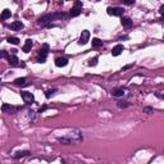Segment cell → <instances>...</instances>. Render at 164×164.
Listing matches in <instances>:
<instances>
[{
	"label": "cell",
	"instance_id": "1",
	"mask_svg": "<svg viewBox=\"0 0 164 164\" xmlns=\"http://www.w3.org/2000/svg\"><path fill=\"white\" fill-rule=\"evenodd\" d=\"M69 14L64 12H54V13H49V14H45L40 17L37 19V26L40 27H50L51 22H55V21H62V19H67Z\"/></svg>",
	"mask_w": 164,
	"mask_h": 164
},
{
	"label": "cell",
	"instance_id": "2",
	"mask_svg": "<svg viewBox=\"0 0 164 164\" xmlns=\"http://www.w3.org/2000/svg\"><path fill=\"white\" fill-rule=\"evenodd\" d=\"M82 135L80 132H71L69 135L64 136V137H60L59 142H62L63 145H71V144H76V142H80L82 141Z\"/></svg>",
	"mask_w": 164,
	"mask_h": 164
},
{
	"label": "cell",
	"instance_id": "3",
	"mask_svg": "<svg viewBox=\"0 0 164 164\" xmlns=\"http://www.w3.org/2000/svg\"><path fill=\"white\" fill-rule=\"evenodd\" d=\"M50 51V46L49 44H44L41 46V49L38 50V55H37V62L38 63H45L47 59V55H49Z\"/></svg>",
	"mask_w": 164,
	"mask_h": 164
},
{
	"label": "cell",
	"instance_id": "4",
	"mask_svg": "<svg viewBox=\"0 0 164 164\" xmlns=\"http://www.w3.org/2000/svg\"><path fill=\"white\" fill-rule=\"evenodd\" d=\"M106 13L109 16H113V17H122L123 13H124V9L122 7H109L106 9Z\"/></svg>",
	"mask_w": 164,
	"mask_h": 164
},
{
	"label": "cell",
	"instance_id": "5",
	"mask_svg": "<svg viewBox=\"0 0 164 164\" xmlns=\"http://www.w3.org/2000/svg\"><path fill=\"white\" fill-rule=\"evenodd\" d=\"M82 13V3L80 1V0H76L75 1V7L72 8V9L69 10V17H77V16H80Z\"/></svg>",
	"mask_w": 164,
	"mask_h": 164
},
{
	"label": "cell",
	"instance_id": "6",
	"mask_svg": "<svg viewBox=\"0 0 164 164\" xmlns=\"http://www.w3.org/2000/svg\"><path fill=\"white\" fill-rule=\"evenodd\" d=\"M21 98L23 99V103H26L27 105H31L35 103V96H33V94L28 92V91H21Z\"/></svg>",
	"mask_w": 164,
	"mask_h": 164
},
{
	"label": "cell",
	"instance_id": "7",
	"mask_svg": "<svg viewBox=\"0 0 164 164\" xmlns=\"http://www.w3.org/2000/svg\"><path fill=\"white\" fill-rule=\"evenodd\" d=\"M7 60H8V63H9L12 67H22V68H24V66H26V64L21 62V60H19L18 58H17L14 54L9 55V58H8Z\"/></svg>",
	"mask_w": 164,
	"mask_h": 164
},
{
	"label": "cell",
	"instance_id": "8",
	"mask_svg": "<svg viewBox=\"0 0 164 164\" xmlns=\"http://www.w3.org/2000/svg\"><path fill=\"white\" fill-rule=\"evenodd\" d=\"M1 110H3V113L16 114L17 112H18V108H17V106H13V105H10V104H3Z\"/></svg>",
	"mask_w": 164,
	"mask_h": 164
},
{
	"label": "cell",
	"instance_id": "9",
	"mask_svg": "<svg viewBox=\"0 0 164 164\" xmlns=\"http://www.w3.org/2000/svg\"><path fill=\"white\" fill-rule=\"evenodd\" d=\"M90 40V31H87V30H83L80 36V40H78V44L80 45H86Z\"/></svg>",
	"mask_w": 164,
	"mask_h": 164
},
{
	"label": "cell",
	"instance_id": "10",
	"mask_svg": "<svg viewBox=\"0 0 164 164\" xmlns=\"http://www.w3.org/2000/svg\"><path fill=\"white\" fill-rule=\"evenodd\" d=\"M14 85L16 86H21V87H27V86L31 85V82L26 78V77H21V78L14 80Z\"/></svg>",
	"mask_w": 164,
	"mask_h": 164
},
{
	"label": "cell",
	"instance_id": "11",
	"mask_svg": "<svg viewBox=\"0 0 164 164\" xmlns=\"http://www.w3.org/2000/svg\"><path fill=\"white\" fill-rule=\"evenodd\" d=\"M10 30H13V31H21V30H23L24 28V24L21 22V21H16V22H13L10 23L9 26H8Z\"/></svg>",
	"mask_w": 164,
	"mask_h": 164
},
{
	"label": "cell",
	"instance_id": "12",
	"mask_svg": "<svg viewBox=\"0 0 164 164\" xmlns=\"http://www.w3.org/2000/svg\"><path fill=\"white\" fill-rule=\"evenodd\" d=\"M123 50H124L123 45L118 44L117 46H114L113 49H112V55H113V57H118V55H120V54H122V51H123Z\"/></svg>",
	"mask_w": 164,
	"mask_h": 164
},
{
	"label": "cell",
	"instance_id": "13",
	"mask_svg": "<svg viewBox=\"0 0 164 164\" xmlns=\"http://www.w3.org/2000/svg\"><path fill=\"white\" fill-rule=\"evenodd\" d=\"M68 64V59L66 57H59L55 59V66L57 67H66Z\"/></svg>",
	"mask_w": 164,
	"mask_h": 164
},
{
	"label": "cell",
	"instance_id": "14",
	"mask_svg": "<svg viewBox=\"0 0 164 164\" xmlns=\"http://www.w3.org/2000/svg\"><path fill=\"white\" fill-rule=\"evenodd\" d=\"M32 46H33V41L31 40V38H27L26 40V42H24V46H23V51L24 53H30L31 51V49H32Z\"/></svg>",
	"mask_w": 164,
	"mask_h": 164
},
{
	"label": "cell",
	"instance_id": "15",
	"mask_svg": "<svg viewBox=\"0 0 164 164\" xmlns=\"http://www.w3.org/2000/svg\"><path fill=\"white\" fill-rule=\"evenodd\" d=\"M120 22H122L123 27H132V24H133V21L131 18H128V17H123V18L120 19Z\"/></svg>",
	"mask_w": 164,
	"mask_h": 164
},
{
	"label": "cell",
	"instance_id": "16",
	"mask_svg": "<svg viewBox=\"0 0 164 164\" xmlns=\"http://www.w3.org/2000/svg\"><path fill=\"white\" fill-rule=\"evenodd\" d=\"M112 94H113V96H115V98H120L124 95V89H113L112 90Z\"/></svg>",
	"mask_w": 164,
	"mask_h": 164
},
{
	"label": "cell",
	"instance_id": "17",
	"mask_svg": "<svg viewBox=\"0 0 164 164\" xmlns=\"http://www.w3.org/2000/svg\"><path fill=\"white\" fill-rule=\"evenodd\" d=\"M10 17H12V12H10L9 9H4L3 13H1V16H0V19H1V21H5V19H8V18H10Z\"/></svg>",
	"mask_w": 164,
	"mask_h": 164
},
{
	"label": "cell",
	"instance_id": "18",
	"mask_svg": "<svg viewBox=\"0 0 164 164\" xmlns=\"http://www.w3.org/2000/svg\"><path fill=\"white\" fill-rule=\"evenodd\" d=\"M103 46V41L100 40V38L95 37L92 38V49H99V47Z\"/></svg>",
	"mask_w": 164,
	"mask_h": 164
},
{
	"label": "cell",
	"instance_id": "19",
	"mask_svg": "<svg viewBox=\"0 0 164 164\" xmlns=\"http://www.w3.org/2000/svg\"><path fill=\"white\" fill-rule=\"evenodd\" d=\"M7 41L9 42V44H13V45H18L19 44V38L16 37V36H9L7 38Z\"/></svg>",
	"mask_w": 164,
	"mask_h": 164
},
{
	"label": "cell",
	"instance_id": "20",
	"mask_svg": "<svg viewBox=\"0 0 164 164\" xmlns=\"http://www.w3.org/2000/svg\"><path fill=\"white\" fill-rule=\"evenodd\" d=\"M28 154H31L28 151V150H24V151H17L14 154V159H19V158H22V157H26V155H28Z\"/></svg>",
	"mask_w": 164,
	"mask_h": 164
},
{
	"label": "cell",
	"instance_id": "21",
	"mask_svg": "<svg viewBox=\"0 0 164 164\" xmlns=\"http://www.w3.org/2000/svg\"><path fill=\"white\" fill-rule=\"evenodd\" d=\"M57 92H58V90H57V89H50V90H47V91H46L45 96H46V99H50V98H53Z\"/></svg>",
	"mask_w": 164,
	"mask_h": 164
},
{
	"label": "cell",
	"instance_id": "22",
	"mask_svg": "<svg viewBox=\"0 0 164 164\" xmlns=\"http://www.w3.org/2000/svg\"><path fill=\"white\" fill-rule=\"evenodd\" d=\"M129 105H131V104H129V103H127V101H118V103H117V106H118V108H120V109H124V108H128Z\"/></svg>",
	"mask_w": 164,
	"mask_h": 164
},
{
	"label": "cell",
	"instance_id": "23",
	"mask_svg": "<svg viewBox=\"0 0 164 164\" xmlns=\"http://www.w3.org/2000/svg\"><path fill=\"white\" fill-rule=\"evenodd\" d=\"M8 58H9V54H8V51L0 50V59H8Z\"/></svg>",
	"mask_w": 164,
	"mask_h": 164
},
{
	"label": "cell",
	"instance_id": "24",
	"mask_svg": "<svg viewBox=\"0 0 164 164\" xmlns=\"http://www.w3.org/2000/svg\"><path fill=\"white\" fill-rule=\"evenodd\" d=\"M98 64V58H92V59H90V62H89V66L90 67H95Z\"/></svg>",
	"mask_w": 164,
	"mask_h": 164
},
{
	"label": "cell",
	"instance_id": "25",
	"mask_svg": "<svg viewBox=\"0 0 164 164\" xmlns=\"http://www.w3.org/2000/svg\"><path fill=\"white\" fill-rule=\"evenodd\" d=\"M144 113H146V114H151V113H153V108H151V106H146V108H144Z\"/></svg>",
	"mask_w": 164,
	"mask_h": 164
},
{
	"label": "cell",
	"instance_id": "26",
	"mask_svg": "<svg viewBox=\"0 0 164 164\" xmlns=\"http://www.w3.org/2000/svg\"><path fill=\"white\" fill-rule=\"evenodd\" d=\"M28 119H31V120L35 119V112H32V110L28 112Z\"/></svg>",
	"mask_w": 164,
	"mask_h": 164
},
{
	"label": "cell",
	"instance_id": "27",
	"mask_svg": "<svg viewBox=\"0 0 164 164\" xmlns=\"http://www.w3.org/2000/svg\"><path fill=\"white\" fill-rule=\"evenodd\" d=\"M123 4L124 5H132V4H135V0H123Z\"/></svg>",
	"mask_w": 164,
	"mask_h": 164
},
{
	"label": "cell",
	"instance_id": "28",
	"mask_svg": "<svg viewBox=\"0 0 164 164\" xmlns=\"http://www.w3.org/2000/svg\"><path fill=\"white\" fill-rule=\"evenodd\" d=\"M131 67H133V64H129V66H126L124 68H122V71H127V69H129Z\"/></svg>",
	"mask_w": 164,
	"mask_h": 164
},
{
	"label": "cell",
	"instance_id": "29",
	"mask_svg": "<svg viewBox=\"0 0 164 164\" xmlns=\"http://www.w3.org/2000/svg\"><path fill=\"white\" fill-rule=\"evenodd\" d=\"M46 109H47V106H45V105H44L42 108H40V110H38V113H42V112H44V110H46Z\"/></svg>",
	"mask_w": 164,
	"mask_h": 164
},
{
	"label": "cell",
	"instance_id": "30",
	"mask_svg": "<svg viewBox=\"0 0 164 164\" xmlns=\"http://www.w3.org/2000/svg\"><path fill=\"white\" fill-rule=\"evenodd\" d=\"M126 38H128V36H122V37H119V41H122V40H126Z\"/></svg>",
	"mask_w": 164,
	"mask_h": 164
},
{
	"label": "cell",
	"instance_id": "31",
	"mask_svg": "<svg viewBox=\"0 0 164 164\" xmlns=\"http://www.w3.org/2000/svg\"><path fill=\"white\" fill-rule=\"evenodd\" d=\"M159 12H160V14H163V12H164V7L163 5L160 7V10H159Z\"/></svg>",
	"mask_w": 164,
	"mask_h": 164
}]
</instances>
